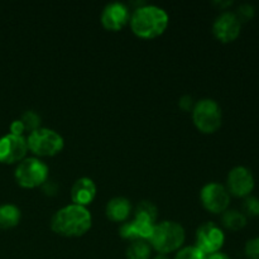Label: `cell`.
Listing matches in <instances>:
<instances>
[{
  "label": "cell",
  "instance_id": "1",
  "mask_svg": "<svg viewBox=\"0 0 259 259\" xmlns=\"http://www.w3.org/2000/svg\"><path fill=\"white\" fill-rule=\"evenodd\" d=\"M93 225V217L86 207L71 204L57 210L51 219V229L66 238L85 235Z\"/></svg>",
  "mask_w": 259,
  "mask_h": 259
},
{
  "label": "cell",
  "instance_id": "2",
  "mask_svg": "<svg viewBox=\"0 0 259 259\" xmlns=\"http://www.w3.org/2000/svg\"><path fill=\"white\" fill-rule=\"evenodd\" d=\"M131 28L134 34L143 39L159 37L167 29L169 23L166 10L156 5H142L131 15Z\"/></svg>",
  "mask_w": 259,
  "mask_h": 259
},
{
  "label": "cell",
  "instance_id": "3",
  "mask_svg": "<svg viewBox=\"0 0 259 259\" xmlns=\"http://www.w3.org/2000/svg\"><path fill=\"white\" fill-rule=\"evenodd\" d=\"M185 229L176 222H162L154 224L148 243L159 254L176 252L185 242Z\"/></svg>",
  "mask_w": 259,
  "mask_h": 259
},
{
  "label": "cell",
  "instance_id": "4",
  "mask_svg": "<svg viewBox=\"0 0 259 259\" xmlns=\"http://www.w3.org/2000/svg\"><path fill=\"white\" fill-rule=\"evenodd\" d=\"M28 151L37 157H53L65 147L62 137L53 129L39 128L29 133L27 138Z\"/></svg>",
  "mask_w": 259,
  "mask_h": 259
},
{
  "label": "cell",
  "instance_id": "5",
  "mask_svg": "<svg viewBox=\"0 0 259 259\" xmlns=\"http://www.w3.org/2000/svg\"><path fill=\"white\" fill-rule=\"evenodd\" d=\"M222 109L212 99H202L192 109V120L201 133H215L222 126Z\"/></svg>",
  "mask_w": 259,
  "mask_h": 259
},
{
  "label": "cell",
  "instance_id": "6",
  "mask_svg": "<svg viewBox=\"0 0 259 259\" xmlns=\"http://www.w3.org/2000/svg\"><path fill=\"white\" fill-rule=\"evenodd\" d=\"M15 181L23 189L43 186L48 180V166L35 157L24 158L15 168Z\"/></svg>",
  "mask_w": 259,
  "mask_h": 259
},
{
  "label": "cell",
  "instance_id": "7",
  "mask_svg": "<svg viewBox=\"0 0 259 259\" xmlns=\"http://www.w3.org/2000/svg\"><path fill=\"white\" fill-rule=\"evenodd\" d=\"M201 204L207 211L212 214H222L227 211L230 202V194L227 187L217 182H210L205 185L200 192Z\"/></svg>",
  "mask_w": 259,
  "mask_h": 259
},
{
  "label": "cell",
  "instance_id": "8",
  "mask_svg": "<svg viewBox=\"0 0 259 259\" xmlns=\"http://www.w3.org/2000/svg\"><path fill=\"white\" fill-rule=\"evenodd\" d=\"M225 242L223 230L214 223H205L196 232V245L205 255L220 252Z\"/></svg>",
  "mask_w": 259,
  "mask_h": 259
},
{
  "label": "cell",
  "instance_id": "9",
  "mask_svg": "<svg viewBox=\"0 0 259 259\" xmlns=\"http://www.w3.org/2000/svg\"><path fill=\"white\" fill-rule=\"evenodd\" d=\"M28 152L27 139L24 137L7 136L0 138V162L5 164H13L22 162Z\"/></svg>",
  "mask_w": 259,
  "mask_h": 259
},
{
  "label": "cell",
  "instance_id": "10",
  "mask_svg": "<svg viewBox=\"0 0 259 259\" xmlns=\"http://www.w3.org/2000/svg\"><path fill=\"white\" fill-rule=\"evenodd\" d=\"M254 177L247 167H234L227 179L228 192L237 197H247L254 189Z\"/></svg>",
  "mask_w": 259,
  "mask_h": 259
},
{
  "label": "cell",
  "instance_id": "11",
  "mask_svg": "<svg viewBox=\"0 0 259 259\" xmlns=\"http://www.w3.org/2000/svg\"><path fill=\"white\" fill-rule=\"evenodd\" d=\"M242 23L237 18L235 13L224 12L215 19L212 24V33L215 38L222 43L234 42L240 34Z\"/></svg>",
  "mask_w": 259,
  "mask_h": 259
},
{
  "label": "cell",
  "instance_id": "12",
  "mask_svg": "<svg viewBox=\"0 0 259 259\" xmlns=\"http://www.w3.org/2000/svg\"><path fill=\"white\" fill-rule=\"evenodd\" d=\"M131 20V13L126 5L121 3H110L101 13V24L111 32L121 30Z\"/></svg>",
  "mask_w": 259,
  "mask_h": 259
},
{
  "label": "cell",
  "instance_id": "13",
  "mask_svg": "<svg viewBox=\"0 0 259 259\" xmlns=\"http://www.w3.org/2000/svg\"><path fill=\"white\" fill-rule=\"evenodd\" d=\"M96 185L89 177H81L71 189V200L75 205L86 207L95 200Z\"/></svg>",
  "mask_w": 259,
  "mask_h": 259
},
{
  "label": "cell",
  "instance_id": "14",
  "mask_svg": "<svg viewBox=\"0 0 259 259\" xmlns=\"http://www.w3.org/2000/svg\"><path fill=\"white\" fill-rule=\"evenodd\" d=\"M154 224L134 218V220L129 223H124L121 225L120 229H119V234L123 239L132 240V242H134V240H147L148 242Z\"/></svg>",
  "mask_w": 259,
  "mask_h": 259
},
{
  "label": "cell",
  "instance_id": "15",
  "mask_svg": "<svg viewBox=\"0 0 259 259\" xmlns=\"http://www.w3.org/2000/svg\"><path fill=\"white\" fill-rule=\"evenodd\" d=\"M132 212L131 201L125 197H114L106 204L105 214L111 222H125Z\"/></svg>",
  "mask_w": 259,
  "mask_h": 259
},
{
  "label": "cell",
  "instance_id": "16",
  "mask_svg": "<svg viewBox=\"0 0 259 259\" xmlns=\"http://www.w3.org/2000/svg\"><path fill=\"white\" fill-rule=\"evenodd\" d=\"M19 207L13 204L0 205V229H12L15 228L20 222Z\"/></svg>",
  "mask_w": 259,
  "mask_h": 259
},
{
  "label": "cell",
  "instance_id": "17",
  "mask_svg": "<svg viewBox=\"0 0 259 259\" xmlns=\"http://www.w3.org/2000/svg\"><path fill=\"white\" fill-rule=\"evenodd\" d=\"M222 222L227 229L238 232L247 225V217L238 210H227L223 212Z\"/></svg>",
  "mask_w": 259,
  "mask_h": 259
},
{
  "label": "cell",
  "instance_id": "18",
  "mask_svg": "<svg viewBox=\"0 0 259 259\" xmlns=\"http://www.w3.org/2000/svg\"><path fill=\"white\" fill-rule=\"evenodd\" d=\"M152 247L147 240H134L126 248V259H149L151 258Z\"/></svg>",
  "mask_w": 259,
  "mask_h": 259
},
{
  "label": "cell",
  "instance_id": "19",
  "mask_svg": "<svg viewBox=\"0 0 259 259\" xmlns=\"http://www.w3.org/2000/svg\"><path fill=\"white\" fill-rule=\"evenodd\" d=\"M134 218L136 219L146 220V222L151 223V224H154L157 220V207L151 201H142L136 207Z\"/></svg>",
  "mask_w": 259,
  "mask_h": 259
},
{
  "label": "cell",
  "instance_id": "20",
  "mask_svg": "<svg viewBox=\"0 0 259 259\" xmlns=\"http://www.w3.org/2000/svg\"><path fill=\"white\" fill-rule=\"evenodd\" d=\"M20 121L24 125L25 131H28L29 133L40 128V116L33 110L25 111L22 115V118H20Z\"/></svg>",
  "mask_w": 259,
  "mask_h": 259
},
{
  "label": "cell",
  "instance_id": "21",
  "mask_svg": "<svg viewBox=\"0 0 259 259\" xmlns=\"http://www.w3.org/2000/svg\"><path fill=\"white\" fill-rule=\"evenodd\" d=\"M175 259H206V255L197 247H185L177 252Z\"/></svg>",
  "mask_w": 259,
  "mask_h": 259
},
{
  "label": "cell",
  "instance_id": "22",
  "mask_svg": "<svg viewBox=\"0 0 259 259\" xmlns=\"http://www.w3.org/2000/svg\"><path fill=\"white\" fill-rule=\"evenodd\" d=\"M243 210L249 217H259V199L257 197H247L243 204Z\"/></svg>",
  "mask_w": 259,
  "mask_h": 259
},
{
  "label": "cell",
  "instance_id": "23",
  "mask_svg": "<svg viewBox=\"0 0 259 259\" xmlns=\"http://www.w3.org/2000/svg\"><path fill=\"white\" fill-rule=\"evenodd\" d=\"M254 7L250 4H242L239 8H238L237 12V18L239 19V22H248V20L252 19L254 17Z\"/></svg>",
  "mask_w": 259,
  "mask_h": 259
},
{
  "label": "cell",
  "instance_id": "24",
  "mask_svg": "<svg viewBox=\"0 0 259 259\" xmlns=\"http://www.w3.org/2000/svg\"><path fill=\"white\" fill-rule=\"evenodd\" d=\"M244 253L249 259H259V237L248 240Z\"/></svg>",
  "mask_w": 259,
  "mask_h": 259
},
{
  "label": "cell",
  "instance_id": "25",
  "mask_svg": "<svg viewBox=\"0 0 259 259\" xmlns=\"http://www.w3.org/2000/svg\"><path fill=\"white\" fill-rule=\"evenodd\" d=\"M195 104H196V103L194 101L192 96H190V95L182 96V98L180 99V101H179V106L184 111L192 110V109H194V106H195Z\"/></svg>",
  "mask_w": 259,
  "mask_h": 259
},
{
  "label": "cell",
  "instance_id": "26",
  "mask_svg": "<svg viewBox=\"0 0 259 259\" xmlns=\"http://www.w3.org/2000/svg\"><path fill=\"white\" fill-rule=\"evenodd\" d=\"M10 129V134H13V136H18V137H23V134H24L25 129H24V125H23V123L19 120H14L12 124H10L9 126Z\"/></svg>",
  "mask_w": 259,
  "mask_h": 259
},
{
  "label": "cell",
  "instance_id": "27",
  "mask_svg": "<svg viewBox=\"0 0 259 259\" xmlns=\"http://www.w3.org/2000/svg\"><path fill=\"white\" fill-rule=\"evenodd\" d=\"M43 189H45V194L50 195V196H53V195H56V192H57V186H56L55 184H52V182H46V184L43 185Z\"/></svg>",
  "mask_w": 259,
  "mask_h": 259
},
{
  "label": "cell",
  "instance_id": "28",
  "mask_svg": "<svg viewBox=\"0 0 259 259\" xmlns=\"http://www.w3.org/2000/svg\"><path fill=\"white\" fill-rule=\"evenodd\" d=\"M206 259H230V258L229 255L225 254V253L217 252V253H212V254L206 255Z\"/></svg>",
  "mask_w": 259,
  "mask_h": 259
},
{
  "label": "cell",
  "instance_id": "29",
  "mask_svg": "<svg viewBox=\"0 0 259 259\" xmlns=\"http://www.w3.org/2000/svg\"><path fill=\"white\" fill-rule=\"evenodd\" d=\"M153 259H169V258L164 254H158L156 258H153Z\"/></svg>",
  "mask_w": 259,
  "mask_h": 259
}]
</instances>
